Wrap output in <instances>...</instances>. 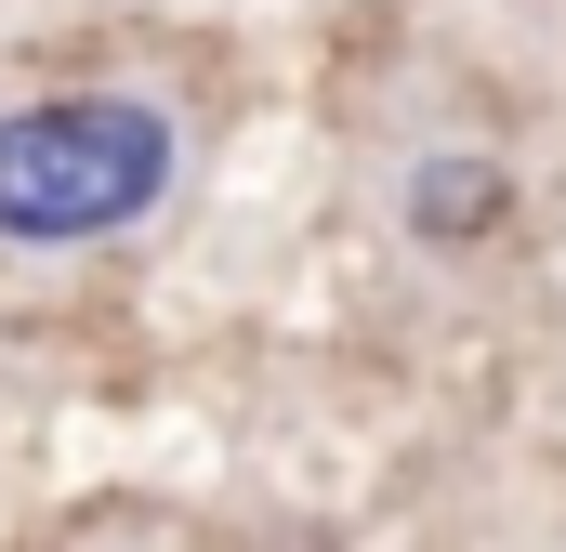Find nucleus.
Listing matches in <instances>:
<instances>
[{"instance_id": "nucleus-1", "label": "nucleus", "mask_w": 566, "mask_h": 552, "mask_svg": "<svg viewBox=\"0 0 566 552\" xmlns=\"http://www.w3.org/2000/svg\"><path fill=\"white\" fill-rule=\"evenodd\" d=\"M171 184V119L158 106H119V93H66V106H27L0 119V237H119L158 211Z\"/></svg>"}, {"instance_id": "nucleus-2", "label": "nucleus", "mask_w": 566, "mask_h": 552, "mask_svg": "<svg viewBox=\"0 0 566 552\" xmlns=\"http://www.w3.org/2000/svg\"><path fill=\"white\" fill-rule=\"evenodd\" d=\"M409 211H422L434 237H461V224H488V171H461V158H448V171H422V198H409Z\"/></svg>"}]
</instances>
